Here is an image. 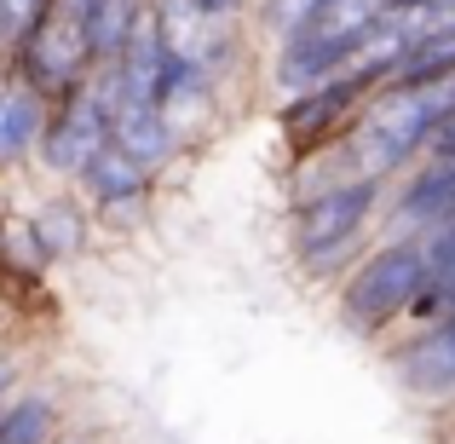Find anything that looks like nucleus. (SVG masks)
<instances>
[{
	"mask_svg": "<svg viewBox=\"0 0 455 444\" xmlns=\"http://www.w3.org/2000/svg\"><path fill=\"white\" fill-rule=\"evenodd\" d=\"M444 110H450V81H427V87L387 81V87H375L363 99V110H357V139H352L357 174L380 179L392 167H403L415 150H427Z\"/></svg>",
	"mask_w": 455,
	"mask_h": 444,
	"instance_id": "obj_1",
	"label": "nucleus"
},
{
	"mask_svg": "<svg viewBox=\"0 0 455 444\" xmlns=\"http://www.w3.org/2000/svg\"><path fill=\"white\" fill-rule=\"evenodd\" d=\"M375 23H380V0H323L306 23H294V29L283 35L277 81L300 93V87H317V81L340 76V69L363 52Z\"/></svg>",
	"mask_w": 455,
	"mask_h": 444,
	"instance_id": "obj_2",
	"label": "nucleus"
},
{
	"mask_svg": "<svg viewBox=\"0 0 455 444\" xmlns=\"http://www.w3.org/2000/svg\"><path fill=\"white\" fill-rule=\"evenodd\" d=\"M421 289H427V248H421V237H403V243L375 248V254L346 278L340 318L352 323L357 335H380L387 323H398L403 311L415 306Z\"/></svg>",
	"mask_w": 455,
	"mask_h": 444,
	"instance_id": "obj_3",
	"label": "nucleus"
},
{
	"mask_svg": "<svg viewBox=\"0 0 455 444\" xmlns=\"http://www.w3.org/2000/svg\"><path fill=\"white\" fill-rule=\"evenodd\" d=\"M92 69V46H87V29L58 12H46L41 23H29L23 35H12V81L35 87L46 104L69 99V93L87 81Z\"/></svg>",
	"mask_w": 455,
	"mask_h": 444,
	"instance_id": "obj_4",
	"label": "nucleus"
},
{
	"mask_svg": "<svg viewBox=\"0 0 455 444\" xmlns=\"http://www.w3.org/2000/svg\"><path fill=\"white\" fill-rule=\"evenodd\" d=\"M375 197H380V179L369 174L311 190L300 202V220H294V248H300L306 266H329L334 254H346L357 243V231L369 225V214H375Z\"/></svg>",
	"mask_w": 455,
	"mask_h": 444,
	"instance_id": "obj_5",
	"label": "nucleus"
},
{
	"mask_svg": "<svg viewBox=\"0 0 455 444\" xmlns=\"http://www.w3.org/2000/svg\"><path fill=\"white\" fill-rule=\"evenodd\" d=\"M369 93H375V87H369L352 64H346L340 76L317 81V87H300L289 104H283V133H289V145L294 150H323L357 110H363Z\"/></svg>",
	"mask_w": 455,
	"mask_h": 444,
	"instance_id": "obj_6",
	"label": "nucleus"
},
{
	"mask_svg": "<svg viewBox=\"0 0 455 444\" xmlns=\"http://www.w3.org/2000/svg\"><path fill=\"white\" fill-rule=\"evenodd\" d=\"M104 145H110V110H104L99 99L87 93V81H81L69 99H58V110H46V127H41V162L52 167V174H76L92 162Z\"/></svg>",
	"mask_w": 455,
	"mask_h": 444,
	"instance_id": "obj_7",
	"label": "nucleus"
},
{
	"mask_svg": "<svg viewBox=\"0 0 455 444\" xmlns=\"http://www.w3.org/2000/svg\"><path fill=\"white\" fill-rule=\"evenodd\" d=\"M398 375L410 381L415 392L438 399V392H455V311L450 318H433L427 335H415L398 358Z\"/></svg>",
	"mask_w": 455,
	"mask_h": 444,
	"instance_id": "obj_8",
	"label": "nucleus"
},
{
	"mask_svg": "<svg viewBox=\"0 0 455 444\" xmlns=\"http://www.w3.org/2000/svg\"><path fill=\"white\" fill-rule=\"evenodd\" d=\"M444 214H455V156H438V150H433V162L415 167L410 185H403L398 220H403V225H427V231H433Z\"/></svg>",
	"mask_w": 455,
	"mask_h": 444,
	"instance_id": "obj_9",
	"label": "nucleus"
},
{
	"mask_svg": "<svg viewBox=\"0 0 455 444\" xmlns=\"http://www.w3.org/2000/svg\"><path fill=\"white\" fill-rule=\"evenodd\" d=\"M46 110H52V104H46L35 87H23V81H6V87H0V162L35 156L41 127H46Z\"/></svg>",
	"mask_w": 455,
	"mask_h": 444,
	"instance_id": "obj_10",
	"label": "nucleus"
},
{
	"mask_svg": "<svg viewBox=\"0 0 455 444\" xmlns=\"http://www.w3.org/2000/svg\"><path fill=\"white\" fill-rule=\"evenodd\" d=\"M145 179H150V167L139 162V156H127L116 139L81 167V185H87L92 202H104V208H110V202H139L145 197Z\"/></svg>",
	"mask_w": 455,
	"mask_h": 444,
	"instance_id": "obj_11",
	"label": "nucleus"
},
{
	"mask_svg": "<svg viewBox=\"0 0 455 444\" xmlns=\"http://www.w3.org/2000/svg\"><path fill=\"white\" fill-rule=\"evenodd\" d=\"M110 139L122 145L127 156H139L145 167L167 162V150H173V127H167V110H150V104H122V110L110 116Z\"/></svg>",
	"mask_w": 455,
	"mask_h": 444,
	"instance_id": "obj_12",
	"label": "nucleus"
},
{
	"mask_svg": "<svg viewBox=\"0 0 455 444\" xmlns=\"http://www.w3.org/2000/svg\"><path fill=\"white\" fill-rule=\"evenodd\" d=\"M145 6H150V0H99V6H92V18H87L92 64H110V58H122V46L133 41Z\"/></svg>",
	"mask_w": 455,
	"mask_h": 444,
	"instance_id": "obj_13",
	"label": "nucleus"
},
{
	"mask_svg": "<svg viewBox=\"0 0 455 444\" xmlns=\"http://www.w3.org/2000/svg\"><path fill=\"white\" fill-rule=\"evenodd\" d=\"M52 399H12L0 416V444H52Z\"/></svg>",
	"mask_w": 455,
	"mask_h": 444,
	"instance_id": "obj_14",
	"label": "nucleus"
},
{
	"mask_svg": "<svg viewBox=\"0 0 455 444\" xmlns=\"http://www.w3.org/2000/svg\"><path fill=\"white\" fill-rule=\"evenodd\" d=\"M35 231H41V243H46V248L69 254V248H81V237H87V220H81L76 202H52V208L35 214Z\"/></svg>",
	"mask_w": 455,
	"mask_h": 444,
	"instance_id": "obj_15",
	"label": "nucleus"
},
{
	"mask_svg": "<svg viewBox=\"0 0 455 444\" xmlns=\"http://www.w3.org/2000/svg\"><path fill=\"white\" fill-rule=\"evenodd\" d=\"M46 12H52V0H0V18H6L12 35H23L29 23H41Z\"/></svg>",
	"mask_w": 455,
	"mask_h": 444,
	"instance_id": "obj_16",
	"label": "nucleus"
},
{
	"mask_svg": "<svg viewBox=\"0 0 455 444\" xmlns=\"http://www.w3.org/2000/svg\"><path fill=\"white\" fill-rule=\"evenodd\" d=\"M427 150H438V156H455V104L444 110V122L433 127V139H427Z\"/></svg>",
	"mask_w": 455,
	"mask_h": 444,
	"instance_id": "obj_17",
	"label": "nucleus"
},
{
	"mask_svg": "<svg viewBox=\"0 0 455 444\" xmlns=\"http://www.w3.org/2000/svg\"><path fill=\"white\" fill-rule=\"evenodd\" d=\"M92 6H99V0H52V12H58V18H69V23H81V29H87V18H92Z\"/></svg>",
	"mask_w": 455,
	"mask_h": 444,
	"instance_id": "obj_18",
	"label": "nucleus"
},
{
	"mask_svg": "<svg viewBox=\"0 0 455 444\" xmlns=\"http://www.w3.org/2000/svg\"><path fill=\"white\" fill-rule=\"evenodd\" d=\"M202 12H208V18H236V12H243V0H196Z\"/></svg>",
	"mask_w": 455,
	"mask_h": 444,
	"instance_id": "obj_19",
	"label": "nucleus"
},
{
	"mask_svg": "<svg viewBox=\"0 0 455 444\" xmlns=\"http://www.w3.org/2000/svg\"><path fill=\"white\" fill-rule=\"evenodd\" d=\"M6 41H12V29H6V18H0V58H6Z\"/></svg>",
	"mask_w": 455,
	"mask_h": 444,
	"instance_id": "obj_20",
	"label": "nucleus"
}]
</instances>
